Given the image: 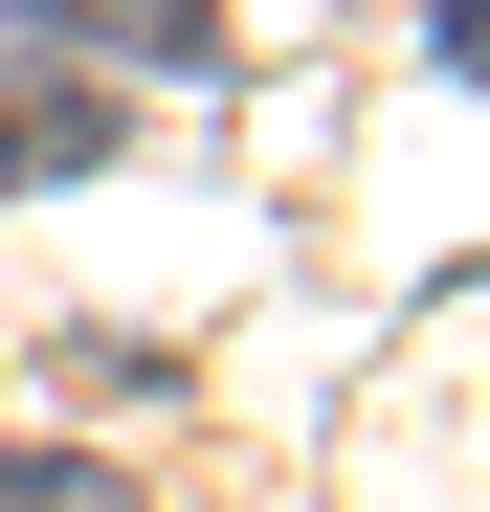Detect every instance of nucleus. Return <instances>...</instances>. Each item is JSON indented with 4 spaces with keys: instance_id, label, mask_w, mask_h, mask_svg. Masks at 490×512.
Masks as SVG:
<instances>
[{
    "instance_id": "1",
    "label": "nucleus",
    "mask_w": 490,
    "mask_h": 512,
    "mask_svg": "<svg viewBox=\"0 0 490 512\" xmlns=\"http://www.w3.org/2000/svg\"><path fill=\"white\" fill-rule=\"evenodd\" d=\"M0 179H112V90L45 45H0Z\"/></svg>"
},
{
    "instance_id": "2",
    "label": "nucleus",
    "mask_w": 490,
    "mask_h": 512,
    "mask_svg": "<svg viewBox=\"0 0 490 512\" xmlns=\"http://www.w3.org/2000/svg\"><path fill=\"white\" fill-rule=\"evenodd\" d=\"M23 23H45V45H90V67H201V45H223V0H0V45H23Z\"/></svg>"
},
{
    "instance_id": "3",
    "label": "nucleus",
    "mask_w": 490,
    "mask_h": 512,
    "mask_svg": "<svg viewBox=\"0 0 490 512\" xmlns=\"http://www.w3.org/2000/svg\"><path fill=\"white\" fill-rule=\"evenodd\" d=\"M0 512H134V468H67V446H0Z\"/></svg>"
},
{
    "instance_id": "4",
    "label": "nucleus",
    "mask_w": 490,
    "mask_h": 512,
    "mask_svg": "<svg viewBox=\"0 0 490 512\" xmlns=\"http://www.w3.org/2000/svg\"><path fill=\"white\" fill-rule=\"evenodd\" d=\"M446 67H468V90H490V0H446Z\"/></svg>"
}]
</instances>
